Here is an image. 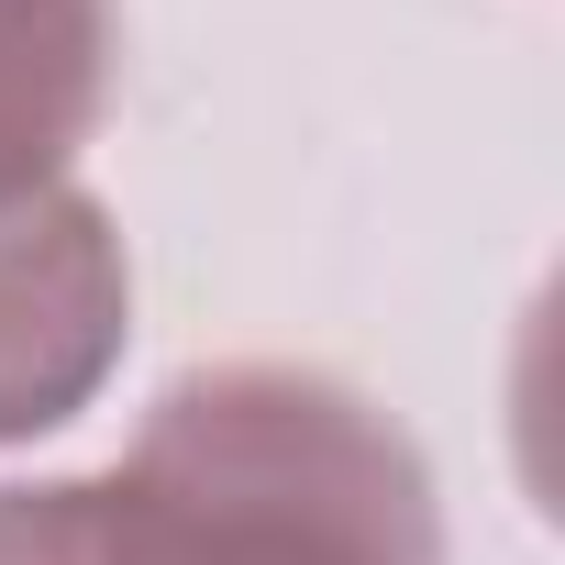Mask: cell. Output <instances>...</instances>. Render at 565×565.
<instances>
[{"mask_svg":"<svg viewBox=\"0 0 565 565\" xmlns=\"http://www.w3.org/2000/svg\"><path fill=\"white\" fill-rule=\"evenodd\" d=\"M122 322H134L122 233L78 189L0 211V444L78 422L122 355Z\"/></svg>","mask_w":565,"mask_h":565,"instance_id":"2","label":"cell"},{"mask_svg":"<svg viewBox=\"0 0 565 565\" xmlns=\"http://www.w3.org/2000/svg\"><path fill=\"white\" fill-rule=\"evenodd\" d=\"M111 100V0H0V211L67 178Z\"/></svg>","mask_w":565,"mask_h":565,"instance_id":"3","label":"cell"},{"mask_svg":"<svg viewBox=\"0 0 565 565\" xmlns=\"http://www.w3.org/2000/svg\"><path fill=\"white\" fill-rule=\"evenodd\" d=\"M78 565H444L422 455L333 377H178L111 477H67Z\"/></svg>","mask_w":565,"mask_h":565,"instance_id":"1","label":"cell"}]
</instances>
